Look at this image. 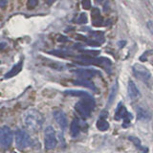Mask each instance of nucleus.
Returning a JSON list of instances; mask_svg holds the SVG:
<instances>
[{
    "instance_id": "20",
    "label": "nucleus",
    "mask_w": 153,
    "mask_h": 153,
    "mask_svg": "<svg viewBox=\"0 0 153 153\" xmlns=\"http://www.w3.org/2000/svg\"><path fill=\"white\" fill-rule=\"evenodd\" d=\"M76 22H78L79 24H84L87 22V16H86V13H80L78 19H76Z\"/></svg>"
},
{
    "instance_id": "13",
    "label": "nucleus",
    "mask_w": 153,
    "mask_h": 153,
    "mask_svg": "<svg viewBox=\"0 0 153 153\" xmlns=\"http://www.w3.org/2000/svg\"><path fill=\"white\" fill-rule=\"evenodd\" d=\"M79 130H80V127H79V120L78 119L73 120V122L71 123V126H70V135L73 138L78 137L79 134Z\"/></svg>"
},
{
    "instance_id": "23",
    "label": "nucleus",
    "mask_w": 153,
    "mask_h": 153,
    "mask_svg": "<svg viewBox=\"0 0 153 153\" xmlns=\"http://www.w3.org/2000/svg\"><path fill=\"white\" fill-rule=\"evenodd\" d=\"M147 28L148 30L151 32V33L153 35V20H149L147 22Z\"/></svg>"
},
{
    "instance_id": "19",
    "label": "nucleus",
    "mask_w": 153,
    "mask_h": 153,
    "mask_svg": "<svg viewBox=\"0 0 153 153\" xmlns=\"http://www.w3.org/2000/svg\"><path fill=\"white\" fill-rule=\"evenodd\" d=\"M138 119L139 120H148L150 118V115L146 110H145L143 108H139L138 109Z\"/></svg>"
},
{
    "instance_id": "5",
    "label": "nucleus",
    "mask_w": 153,
    "mask_h": 153,
    "mask_svg": "<svg viewBox=\"0 0 153 153\" xmlns=\"http://www.w3.org/2000/svg\"><path fill=\"white\" fill-rule=\"evenodd\" d=\"M13 141V134L12 129L8 126H3L0 129V146L3 148H9Z\"/></svg>"
},
{
    "instance_id": "17",
    "label": "nucleus",
    "mask_w": 153,
    "mask_h": 153,
    "mask_svg": "<svg viewBox=\"0 0 153 153\" xmlns=\"http://www.w3.org/2000/svg\"><path fill=\"white\" fill-rule=\"evenodd\" d=\"M92 17H93V24H95V25H102V16H100V11L98 9H95L93 11Z\"/></svg>"
},
{
    "instance_id": "8",
    "label": "nucleus",
    "mask_w": 153,
    "mask_h": 153,
    "mask_svg": "<svg viewBox=\"0 0 153 153\" xmlns=\"http://www.w3.org/2000/svg\"><path fill=\"white\" fill-rule=\"evenodd\" d=\"M53 115H54V119L56 122V123L59 124V126L62 130H65L67 126H68V120H67L65 113L63 111H61V110H56L53 113Z\"/></svg>"
},
{
    "instance_id": "3",
    "label": "nucleus",
    "mask_w": 153,
    "mask_h": 153,
    "mask_svg": "<svg viewBox=\"0 0 153 153\" xmlns=\"http://www.w3.org/2000/svg\"><path fill=\"white\" fill-rule=\"evenodd\" d=\"M14 139H16V146L18 149H25L31 145V138L23 129H17L14 133Z\"/></svg>"
},
{
    "instance_id": "6",
    "label": "nucleus",
    "mask_w": 153,
    "mask_h": 153,
    "mask_svg": "<svg viewBox=\"0 0 153 153\" xmlns=\"http://www.w3.org/2000/svg\"><path fill=\"white\" fill-rule=\"evenodd\" d=\"M79 59L83 60L86 63H91L94 65H98L104 69H108L111 67L112 62L107 57H89V56H81Z\"/></svg>"
},
{
    "instance_id": "25",
    "label": "nucleus",
    "mask_w": 153,
    "mask_h": 153,
    "mask_svg": "<svg viewBox=\"0 0 153 153\" xmlns=\"http://www.w3.org/2000/svg\"><path fill=\"white\" fill-rule=\"evenodd\" d=\"M56 0H47V3H48V5H52L54 2H56Z\"/></svg>"
},
{
    "instance_id": "1",
    "label": "nucleus",
    "mask_w": 153,
    "mask_h": 153,
    "mask_svg": "<svg viewBox=\"0 0 153 153\" xmlns=\"http://www.w3.org/2000/svg\"><path fill=\"white\" fill-rule=\"evenodd\" d=\"M23 121L26 127L33 132H37L40 130L43 124L42 114L36 109H29L23 115Z\"/></svg>"
},
{
    "instance_id": "24",
    "label": "nucleus",
    "mask_w": 153,
    "mask_h": 153,
    "mask_svg": "<svg viewBox=\"0 0 153 153\" xmlns=\"http://www.w3.org/2000/svg\"><path fill=\"white\" fill-rule=\"evenodd\" d=\"M8 5V0H0V8H5Z\"/></svg>"
},
{
    "instance_id": "27",
    "label": "nucleus",
    "mask_w": 153,
    "mask_h": 153,
    "mask_svg": "<svg viewBox=\"0 0 153 153\" xmlns=\"http://www.w3.org/2000/svg\"><path fill=\"white\" fill-rule=\"evenodd\" d=\"M147 151H148L147 148H143V151H142V152H140V153H147Z\"/></svg>"
},
{
    "instance_id": "16",
    "label": "nucleus",
    "mask_w": 153,
    "mask_h": 153,
    "mask_svg": "<svg viewBox=\"0 0 153 153\" xmlns=\"http://www.w3.org/2000/svg\"><path fill=\"white\" fill-rule=\"evenodd\" d=\"M97 127L100 131H106L109 128V123H107V121L104 118L100 117L99 119V121L97 122Z\"/></svg>"
},
{
    "instance_id": "22",
    "label": "nucleus",
    "mask_w": 153,
    "mask_h": 153,
    "mask_svg": "<svg viewBox=\"0 0 153 153\" xmlns=\"http://www.w3.org/2000/svg\"><path fill=\"white\" fill-rule=\"evenodd\" d=\"M81 4H82V7L85 10H89L91 8V0H82Z\"/></svg>"
},
{
    "instance_id": "11",
    "label": "nucleus",
    "mask_w": 153,
    "mask_h": 153,
    "mask_svg": "<svg viewBox=\"0 0 153 153\" xmlns=\"http://www.w3.org/2000/svg\"><path fill=\"white\" fill-rule=\"evenodd\" d=\"M22 67H23V59H20L17 63H16L13 66V68L10 70L6 75H5V79H11V78H13V76H16L17 74L20 73V71L22 70Z\"/></svg>"
},
{
    "instance_id": "15",
    "label": "nucleus",
    "mask_w": 153,
    "mask_h": 153,
    "mask_svg": "<svg viewBox=\"0 0 153 153\" xmlns=\"http://www.w3.org/2000/svg\"><path fill=\"white\" fill-rule=\"evenodd\" d=\"M75 84L76 85H81V86H84V87H87L89 89H92V90H95L96 87L94 83L92 81H90L89 79H79V80H75Z\"/></svg>"
},
{
    "instance_id": "7",
    "label": "nucleus",
    "mask_w": 153,
    "mask_h": 153,
    "mask_svg": "<svg viewBox=\"0 0 153 153\" xmlns=\"http://www.w3.org/2000/svg\"><path fill=\"white\" fill-rule=\"evenodd\" d=\"M133 73L137 79L145 81V82H147L151 78V74L149 70H148L146 67L139 63L133 65Z\"/></svg>"
},
{
    "instance_id": "10",
    "label": "nucleus",
    "mask_w": 153,
    "mask_h": 153,
    "mask_svg": "<svg viewBox=\"0 0 153 153\" xmlns=\"http://www.w3.org/2000/svg\"><path fill=\"white\" fill-rule=\"evenodd\" d=\"M74 72L80 79H89L91 78H93L96 75L95 73H99L98 71H95L92 69H76Z\"/></svg>"
},
{
    "instance_id": "14",
    "label": "nucleus",
    "mask_w": 153,
    "mask_h": 153,
    "mask_svg": "<svg viewBox=\"0 0 153 153\" xmlns=\"http://www.w3.org/2000/svg\"><path fill=\"white\" fill-rule=\"evenodd\" d=\"M65 95L72 96V97H79V98H92L91 95L84 91H78V90H67L64 92Z\"/></svg>"
},
{
    "instance_id": "2",
    "label": "nucleus",
    "mask_w": 153,
    "mask_h": 153,
    "mask_svg": "<svg viewBox=\"0 0 153 153\" xmlns=\"http://www.w3.org/2000/svg\"><path fill=\"white\" fill-rule=\"evenodd\" d=\"M93 106H94L93 98H82V100H80L79 102L76 103L75 109L81 117L88 118L91 115V112H92Z\"/></svg>"
},
{
    "instance_id": "12",
    "label": "nucleus",
    "mask_w": 153,
    "mask_h": 153,
    "mask_svg": "<svg viewBox=\"0 0 153 153\" xmlns=\"http://www.w3.org/2000/svg\"><path fill=\"white\" fill-rule=\"evenodd\" d=\"M129 115V113L127 112V110L126 108V106L124 105H123L122 102H120L118 104V107L116 109V112H115V117L114 119L115 120H117V121H120V120H122V119H126L127 116Z\"/></svg>"
},
{
    "instance_id": "21",
    "label": "nucleus",
    "mask_w": 153,
    "mask_h": 153,
    "mask_svg": "<svg viewBox=\"0 0 153 153\" xmlns=\"http://www.w3.org/2000/svg\"><path fill=\"white\" fill-rule=\"evenodd\" d=\"M38 3V0H28L27 2V7L29 10H32L35 8Z\"/></svg>"
},
{
    "instance_id": "9",
    "label": "nucleus",
    "mask_w": 153,
    "mask_h": 153,
    "mask_svg": "<svg viewBox=\"0 0 153 153\" xmlns=\"http://www.w3.org/2000/svg\"><path fill=\"white\" fill-rule=\"evenodd\" d=\"M127 94L128 97L131 100H136L140 98L141 93L139 91L137 85L135 84V82H133L132 80H129L128 85H127Z\"/></svg>"
},
{
    "instance_id": "4",
    "label": "nucleus",
    "mask_w": 153,
    "mask_h": 153,
    "mask_svg": "<svg viewBox=\"0 0 153 153\" xmlns=\"http://www.w3.org/2000/svg\"><path fill=\"white\" fill-rule=\"evenodd\" d=\"M56 131L53 126H49L44 130V146L47 150H52L56 146Z\"/></svg>"
},
{
    "instance_id": "26",
    "label": "nucleus",
    "mask_w": 153,
    "mask_h": 153,
    "mask_svg": "<svg viewBox=\"0 0 153 153\" xmlns=\"http://www.w3.org/2000/svg\"><path fill=\"white\" fill-rule=\"evenodd\" d=\"M5 46H6V44H5V43H1V44H0V50L3 49Z\"/></svg>"
},
{
    "instance_id": "18",
    "label": "nucleus",
    "mask_w": 153,
    "mask_h": 153,
    "mask_svg": "<svg viewBox=\"0 0 153 153\" xmlns=\"http://www.w3.org/2000/svg\"><path fill=\"white\" fill-rule=\"evenodd\" d=\"M117 91H118V82L114 83V85L112 86L111 90H110V93H109V99H108V105H111L112 102H114L115 97L117 96Z\"/></svg>"
}]
</instances>
